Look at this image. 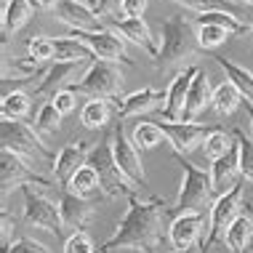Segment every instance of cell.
Returning <instances> with one entry per match:
<instances>
[{
  "label": "cell",
  "mask_w": 253,
  "mask_h": 253,
  "mask_svg": "<svg viewBox=\"0 0 253 253\" xmlns=\"http://www.w3.org/2000/svg\"><path fill=\"white\" fill-rule=\"evenodd\" d=\"M22 197H24V218H27V224H32V227H38V229H45V232H51V235H59V232L64 229L59 205L53 203L43 189H38L35 184H24Z\"/></svg>",
  "instance_id": "52a82bcc"
},
{
  "label": "cell",
  "mask_w": 253,
  "mask_h": 253,
  "mask_svg": "<svg viewBox=\"0 0 253 253\" xmlns=\"http://www.w3.org/2000/svg\"><path fill=\"white\" fill-rule=\"evenodd\" d=\"M53 61H61V64H85V61L96 59L91 53L85 43H80L78 38L72 35H64V38H56L53 40Z\"/></svg>",
  "instance_id": "603a6c76"
},
{
  "label": "cell",
  "mask_w": 253,
  "mask_h": 253,
  "mask_svg": "<svg viewBox=\"0 0 253 253\" xmlns=\"http://www.w3.org/2000/svg\"><path fill=\"white\" fill-rule=\"evenodd\" d=\"M181 187H179V195L173 200V208L179 213H203L205 208H211L216 200L213 195V184H211V173L203 168L192 166L189 160L181 157Z\"/></svg>",
  "instance_id": "3957f363"
},
{
  "label": "cell",
  "mask_w": 253,
  "mask_h": 253,
  "mask_svg": "<svg viewBox=\"0 0 253 253\" xmlns=\"http://www.w3.org/2000/svg\"><path fill=\"white\" fill-rule=\"evenodd\" d=\"M61 118H64V115H61L59 109L51 104V101H45V104L38 109V118H35V131H38V136H53V133H59Z\"/></svg>",
  "instance_id": "d590c367"
},
{
  "label": "cell",
  "mask_w": 253,
  "mask_h": 253,
  "mask_svg": "<svg viewBox=\"0 0 253 253\" xmlns=\"http://www.w3.org/2000/svg\"><path fill=\"white\" fill-rule=\"evenodd\" d=\"M64 253H96V245H93L88 232H75V235L67 237Z\"/></svg>",
  "instance_id": "f35d334b"
},
{
  "label": "cell",
  "mask_w": 253,
  "mask_h": 253,
  "mask_svg": "<svg viewBox=\"0 0 253 253\" xmlns=\"http://www.w3.org/2000/svg\"><path fill=\"white\" fill-rule=\"evenodd\" d=\"M0 141H3V149L24 157L27 163H51L56 157L51 155V149L43 144V139L38 136L35 128H30L22 120H3L0 123Z\"/></svg>",
  "instance_id": "277c9868"
},
{
  "label": "cell",
  "mask_w": 253,
  "mask_h": 253,
  "mask_svg": "<svg viewBox=\"0 0 253 253\" xmlns=\"http://www.w3.org/2000/svg\"><path fill=\"white\" fill-rule=\"evenodd\" d=\"M189 22L195 27H203V24H216V27H224V30H229L232 35H243V32H248V24H243L237 16H232V13H203V16H189Z\"/></svg>",
  "instance_id": "836d02e7"
},
{
  "label": "cell",
  "mask_w": 253,
  "mask_h": 253,
  "mask_svg": "<svg viewBox=\"0 0 253 253\" xmlns=\"http://www.w3.org/2000/svg\"><path fill=\"white\" fill-rule=\"evenodd\" d=\"M0 184H3V197L11 195V189H19L24 184H38V187H48V181L30 168V163L24 157L3 149L0 152Z\"/></svg>",
  "instance_id": "7c38bea8"
},
{
  "label": "cell",
  "mask_w": 253,
  "mask_h": 253,
  "mask_svg": "<svg viewBox=\"0 0 253 253\" xmlns=\"http://www.w3.org/2000/svg\"><path fill=\"white\" fill-rule=\"evenodd\" d=\"M59 3H61V0H35V5H38V8H43V11H56Z\"/></svg>",
  "instance_id": "f6af8a7d"
},
{
  "label": "cell",
  "mask_w": 253,
  "mask_h": 253,
  "mask_svg": "<svg viewBox=\"0 0 253 253\" xmlns=\"http://www.w3.org/2000/svg\"><path fill=\"white\" fill-rule=\"evenodd\" d=\"M200 72V67L189 64L184 67L181 72H176V78L170 80L168 91H166V104H163V120H170V123H179L184 118V104H187V93H189V85H192L195 75Z\"/></svg>",
  "instance_id": "5bb4252c"
},
{
  "label": "cell",
  "mask_w": 253,
  "mask_h": 253,
  "mask_svg": "<svg viewBox=\"0 0 253 253\" xmlns=\"http://www.w3.org/2000/svg\"><path fill=\"white\" fill-rule=\"evenodd\" d=\"M245 115H248V118H251V128H253V104H248V101H245Z\"/></svg>",
  "instance_id": "bcb514c9"
},
{
  "label": "cell",
  "mask_w": 253,
  "mask_h": 253,
  "mask_svg": "<svg viewBox=\"0 0 253 253\" xmlns=\"http://www.w3.org/2000/svg\"><path fill=\"white\" fill-rule=\"evenodd\" d=\"M245 99L243 93L237 91L235 85L229 83V80H224L221 85L213 88V99H211V109H213L216 115H221V118H227V115H232L237 107H243Z\"/></svg>",
  "instance_id": "4316f807"
},
{
  "label": "cell",
  "mask_w": 253,
  "mask_h": 253,
  "mask_svg": "<svg viewBox=\"0 0 253 253\" xmlns=\"http://www.w3.org/2000/svg\"><path fill=\"white\" fill-rule=\"evenodd\" d=\"M32 107V96L24 91H8L3 93V101H0V115L3 120H22Z\"/></svg>",
  "instance_id": "f546056e"
},
{
  "label": "cell",
  "mask_w": 253,
  "mask_h": 253,
  "mask_svg": "<svg viewBox=\"0 0 253 253\" xmlns=\"http://www.w3.org/2000/svg\"><path fill=\"white\" fill-rule=\"evenodd\" d=\"M229 38H235L229 30H224V27H216V24H203L197 27V43H200V48L211 51V48H218L221 43H227Z\"/></svg>",
  "instance_id": "8d00e7d4"
},
{
  "label": "cell",
  "mask_w": 253,
  "mask_h": 253,
  "mask_svg": "<svg viewBox=\"0 0 253 253\" xmlns=\"http://www.w3.org/2000/svg\"><path fill=\"white\" fill-rule=\"evenodd\" d=\"M237 141V155H240V173L245 181L253 184V133H245L240 128H235L232 131Z\"/></svg>",
  "instance_id": "4dcf8cb0"
},
{
  "label": "cell",
  "mask_w": 253,
  "mask_h": 253,
  "mask_svg": "<svg viewBox=\"0 0 253 253\" xmlns=\"http://www.w3.org/2000/svg\"><path fill=\"white\" fill-rule=\"evenodd\" d=\"M96 13H101V16H112V22H120L123 19V0H99Z\"/></svg>",
  "instance_id": "b9f144b4"
},
{
  "label": "cell",
  "mask_w": 253,
  "mask_h": 253,
  "mask_svg": "<svg viewBox=\"0 0 253 253\" xmlns=\"http://www.w3.org/2000/svg\"><path fill=\"white\" fill-rule=\"evenodd\" d=\"M173 3H181L184 8L195 11V16H203V13H232L237 19L243 16L240 5H235L232 0H173Z\"/></svg>",
  "instance_id": "f1b7e54d"
},
{
  "label": "cell",
  "mask_w": 253,
  "mask_h": 253,
  "mask_svg": "<svg viewBox=\"0 0 253 253\" xmlns=\"http://www.w3.org/2000/svg\"><path fill=\"white\" fill-rule=\"evenodd\" d=\"M109 139H112L115 163H118V168L123 170V176H126V179L131 181L133 187H144V184H147V176H144V166H141L139 149H136V144L126 136L120 120L115 123V128H112V133H109Z\"/></svg>",
  "instance_id": "30bf717a"
},
{
  "label": "cell",
  "mask_w": 253,
  "mask_h": 253,
  "mask_svg": "<svg viewBox=\"0 0 253 253\" xmlns=\"http://www.w3.org/2000/svg\"><path fill=\"white\" fill-rule=\"evenodd\" d=\"M248 213H251V216H253V208H251V205H248Z\"/></svg>",
  "instance_id": "681fc988"
},
{
  "label": "cell",
  "mask_w": 253,
  "mask_h": 253,
  "mask_svg": "<svg viewBox=\"0 0 253 253\" xmlns=\"http://www.w3.org/2000/svg\"><path fill=\"white\" fill-rule=\"evenodd\" d=\"M11 229H13V221H11V216L3 211V232H0V251L3 253H8L11 251Z\"/></svg>",
  "instance_id": "ee69618b"
},
{
  "label": "cell",
  "mask_w": 253,
  "mask_h": 253,
  "mask_svg": "<svg viewBox=\"0 0 253 253\" xmlns=\"http://www.w3.org/2000/svg\"><path fill=\"white\" fill-rule=\"evenodd\" d=\"M203 213H179L168 227V240L173 245V251H192L203 235Z\"/></svg>",
  "instance_id": "e0dca14e"
},
{
  "label": "cell",
  "mask_w": 253,
  "mask_h": 253,
  "mask_svg": "<svg viewBox=\"0 0 253 253\" xmlns=\"http://www.w3.org/2000/svg\"><path fill=\"white\" fill-rule=\"evenodd\" d=\"M8 253H51V251L45 248L43 243L32 240V237H19V240L11 245V251H8Z\"/></svg>",
  "instance_id": "60d3db41"
},
{
  "label": "cell",
  "mask_w": 253,
  "mask_h": 253,
  "mask_svg": "<svg viewBox=\"0 0 253 253\" xmlns=\"http://www.w3.org/2000/svg\"><path fill=\"white\" fill-rule=\"evenodd\" d=\"M157 126H160V131L166 133L168 144L173 147V152L179 157L192 155L195 149L203 147L205 139L216 131V126H197V123H184V120H179V123L160 120Z\"/></svg>",
  "instance_id": "9c48e42d"
},
{
  "label": "cell",
  "mask_w": 253,
  "mask_h": 253,
  "mask_svg": "<svg viewBox=\"0 0 253 253\" xmlns=\"http://www.w3.org/2000/svg\"><path fill=\"white\" fill-rule=\"evenodd\" d=\"M163 139H166V133L160 131L157 123H136L131 133V141L136 144V149H155Z\"/></svg>",
  "instance_id": "e575fe53"
},
{
  "label": "cell",
  "mask_w": 253,
  "mask_h": 253,
  "mask_svg": "<svg viewBox=\"0 0 253 253\" xmlns=\"http://www.w3.org/2000/svg\"><path fill=\"white\" fill-rule=\"evenodd\" d=\"M3 3H8V0H3Z\"/></svg>",
  "instance_id": "f907efd6"
},
{
  "label": "cell",
  "mask_w": 253,
  "mask_h": 253,
  "mask_svg": "<svg viewBox=\"0 0 253 253\" xmlns=\"http://www.w3.org/2000/svg\"><path fill=\"white\" fill-rule=\"evenodd\" d=\"M243 187H235L232 192L216 197L211 205V221H208V235L203 237V251H211L218 240H224V232L229 224L243 213Z\"/></svg>",
  "instance_id": "ba28073f"
},
{
  "label": "cell",
  "mask_w": 253,
  "mask_h": 253,
  "mask_svg": "<svg viewBox=\"0 0 253 253\" xmlns=\"http://www.w3.org/2000/svg\"><path fill=\"white\" fill-rule=\"evenodd\" d=\"M67 189H70L72 195H78V197H88V195H93V192H101L96 170H93L91 166H83L78 173L72 176V181L67 184Z\"/></svg>",
  "instance_id": "d6a6232c"
},
{
  "label": "cell",
  "mask_w": 253,
  "mask_h": 253,
  "mask_svg": "<svg viewBox=\"0 0 253 253\" xmlns=\"http://www.w3.org/2000/svg\"><path fill=\"white\" fill-rule=\"evenodd\" d=\"M208 173H211V184H213V195L216 197H221V195H227L232 192L235 187H240V155H237V144L232 152H227L224 157H218V160L211 163V168H208Z\"/></svg>",
  "instance_id": "2e32d148"
},
{
  "label": "cell",
  "mask_w": 253,
  "mask_h": 253,
  "mask_svg": "<svg viewBox=\"0 0 253 253\" xmlns=\"http://www.w3.org/2000/svg\"><path fill=\"white\" fill-rule=\"evenodd\" d=\"M75 93H85L88 99H104V101H115L123 88V72L118 64L112 61H101L93 59L91 67L85 70V75L80 78V83L70 85Z\"/></svg>",
  "instance_id": "8992f818"
},
{
  "label": "cell",
  "mask_w": 253,
  "mask_h": 253,
  "mask_svg": "<svg viewBox=\"0 0 253 253\" xmlns=\"http://www.w3.org/2000/svg\"><path fill=\"white\" fill-rule=\"evenodd\" d=\"M176 253H200L197 248H192V251H176Z\"/></svg>",
  "instance_id": "7dc6e473"
},
{
  "label": "cell",
  "mask_w": 253,
  "mask_h": 253,
  "mask_svg": "<svg viewBox=\"0 0 253 253\" xmlns=\"http://www.w3.org/2000/svg\"><path fill=\"white\" fill-rule=\"evenodd\" d=\"M80 64H61V61H51L48 64V72L43 75V80L38 83L35 88V96H48V101L56 96L59 91H64V85L70 88V78L78 72Z\"/></svg>",
  "instance_id": "7402d4cb"
},
{
  "label": "cell",
  "mask_w": 253,
  "mask_h": 253,
  "mask_svg": "<svg viewBox=\"0 0 253 253\" xmlns=\"http://www.w3.org/2000/svg\"><path fill=\"white\" fill-rule=\"evenodd\" d=\"M166 104V93L163 91H155V88H141V91H133V93H128V96H123V99H115L112 101V112H115V118L123 120V118H136V115H141V112H149V109H155L157 104Z\"/></svg>",
  "instance_id": "ac0fdd59"
},
{
  "label": "cell",
  "mask_w": 253,
  "mask_h": 253,
  "mask_svg": "<svg viewBox=\"0 0 253 253\" xmlns=\"http://www.w3.org/2000/svg\"><path fill=\"white\" fill-rule=\"evenodd\" d=\"M235 136L232 133H227V131H221V128H216L213 133L205 139V144H203V152H205V157H208L211 163L213 160H218V157H224L227 152H232L235 149Z\"/></svg>",
  "instance_id": "1f68e13d"
},
{
  "label": "cell",
  "mask_w": 253,
  "mask_h": 253,
  "mask_svg": "<svg viewBox=\"0 0 253 253\" xmlns=\"http://www.w3.org/2000/svg\"><path fill=\"white\" fill-rule=\"evenodd\" d=\"M30 19H32L30 0H8V3H3V43H8L11 32H19Z\"/></svg>",
  "instance_id": "d4e9b609"
},
{
  "label": "cell",
  "mask_w": 253,
  "mask_h": 253,
  "mask_svg": "<svg viewBox=\"0 0 253 253\" xmlns=\"http://www.w3.org/2000/svg\"><path fill=\"white\" fill-rule=\"evenodd\" d=\"M27 48H30V56L32 59H38V61H43V64H48V61H53V40L51 38H45V35H38V38H32L30 43H27Z\"/></svg>",
  "instance_id": "74e56055"
},
{
  "label": "cell",
  "mask_w": 253,
  "mask_h": 253,
  "mask_svg": "<svg viewBox=\"0 0 253 253\" xmlns=\"http://www.w3.org/2000/svg\"><path fill=\"white\" fill-rule=\"evenodd\" d=\"M240 3H243V5H253V0H240Z\"/></svg>",
  "instance_id": "c3c4849f"
},
{
  "label": "cell",
  "mask_w": 253,
  "mask_h": 253,
  "mask_svg": "<svg viewBox=\"0 0 253 253\" xmlns=\"http://www.w3.org/2000/svg\"><path fill=\"white\" fill-rule=\"evenodd\" d=\"M109 115H112V101H104V99H91L85 101L83 112H80V123L88 131H99L109 123Z\"/></svg>",
  "instance_id": "83f0119b"
},
{
  "label": "cell",
  "mask_w": 253,
  "mask_h": 253,
  "mask_svg": "<svg viewBox=\"0 0 253 253\" xmlns=\"http://www.w3.org/2000/svg\"><path fill=\"white\" fill-rule=\"evenodd\" d=\"M59 211H61V221H64V227H72L75 232H83L88 224L93 221V216H96V208L88 203V197H78V195H72L70 189L61 195Z\"/></svg>",
  "instance_id": "ffe728a7"
},
{
  "label": "cell",
  "mask_w": 253,
  "mask_h": 253,
  "mask_svg": "<svg viewBox=\"0 0 253 253\" xmlns=\"http://www.w3.org/2000/svg\"><path fill=\"white\" fill-rule=\"evenodd\" d=\"M216 64L224 70V75H227L229 83L243 93V99L248 101V104H253V72H248L240 64H235V61L227 59V56H216Z\"/></svg>",
  "instance_id": "484cf974"
},
{
  "label": "cell",
  "mask_w": 253,
  "mask_h": 253,
  "mask_svg": "<svg viewBox=\"0 0 253 253\" xmlns=\"http://www.w3.org/2000/svg\"><path fill=\"white\" fill-rule=\"evenodd\" d=\"M88 166L96 170L101 195H107V197H120V195L131 197L133 195L136 187L126 179V176H123V170L118 168V163H115L112 139H109V136L91 149V155H88Z\"/></svg>",
  "instance_id": "5b68a950"
},
{
  "label": "cell",
  "mask_w": 253,
  "mask_h": 253,
  "mask_svg": "<svg viewBox=\"0 0 253 253\" xmlns=\"http://www.w3.org/2000/svg\"><path fill=\"white\" fill-rule=\"evenodd\" d=\"M213 99V88H211V78L205 75L203 70L195 75L192 85H189V93H187V104H184V123H195V118L203 112L205 107L211 104Z\"/></svg>",
  "instance_id": "44dd1931"
},
{
  "label": "cell",
  "mask_w": 253,
  "mask_h": 253,
  "mask_svg": "<svg viewBox=\"0 0 253 253\" xmlns=\"http://www.w3.org/2000/svg\"><path fill=\"white\" fill-rule=\"evenodd\" d=\"M192 22L184 16H170L168 22H163L160 27V53L157 61L160 64H176V61L192 59L200 51L197 43V30H192Z\"/></svg>",
  "instance_id": "7a4b0ae2"
},
{
  "label": "cell",
  "mask_w": 253,
  "mask_h": 253,
  "mask_svg": "<svg viewBox=\"0 0 253 253\" xmlns=\"http://www.w3.org/2000/svg\"><path fill=\"white\" fill-rule=\"evenodd\" d=\"M147 11V0H123V19H141Z\"/></svg>",
  "instance_id": "7bdbcfd3"
},
{
  "label": "cell",
  "mask_w": 253,
  "mask_h": 253,
  "mask_svg": "<svg viewBox=\"0 0 253 253\" xmlns=\"http://www.w3.org/2000/svg\"><path fill=\"white\" fill-rule=\"evenodd\" d=\"M72 38H78L80 43H85L88 48H91V53L101 61H112V64H118V61H123V64H133V59L128 56L126 51V40H123L118 32L112 30H99V32H70Z\"/></svg>",
  "instance_id": "8fae6325"
},
{
  "label": "cell",
  "mask_w": 253,
  "mask_h": 253,
  "mask_svg": "<svg viewBox=\"0 0 253 253\" xmlns=\"http://www.w3.org/2000/svg\"><path fill=\"white\" fill-rule=\"evenodd\" d=\"M166 200L152 197V200H139L136 192L128 197V211L120 218L118 229L109 240L99 248V253L112 251H139L155 253L163 243V224H166Z\"/></svg>",
  "instance_id": "6da1fadb"
},
{
  "label": "cell",
  "mask_w": 253,
  "mask_h": 253,
  "mask_svg": "<svg viewBox=\"0 0 253 253\" xmlns=\"http://www.w3.org/2000/svg\"><path fill=\"white\" fill-rule=\"evenodd\" d=\"M61 24H67L72 32H99L104 30L99 13L93 8H88L83 0H61L59 8L53 11Z\"/></svg>",
  "instance_id": "9a60e30c"
},
{
  "label": "cell",
  "mask_w": 253,
  "mask_h": 253,
  "mask_svg": "<svg viewBox=\"0 0 253 253\" xmlns=\"http://www.w3.org/2000/svg\"><path fill=\"white\" fill-rule=\"evenodd\" d=\"M91 149L93 147H88L85 139L67 141V144L59 149L56 160H53V176H56V181H61L67 187V184L72 181V176L78 173L83 166H88V155H91Z\"/></svg>",
  "instance_id": "4fadbf2b"
},
{
  "label": "cell",
  "mask_w": 253,
  "mask_h": 253,
  "mask_svg": "<svg viewBox=\"0 0 253 253\" xmlns=\"http://www.w3.org/2000/svg\"><path fill=\"white\" fill-rule=\"evenodd\" d=\"M112 32H118L123 40L139 45L147 56H152L157 61V53H160V45H157V38L152 35L149 24L144 19H120V22H112Z\"/></svg>",
  "instance_id": "d6986e66"
},
{
  "label": "cell",
  "mask_w": 253,
  "mask_h": 253,
  "mask_svg": "<svg viewBox=\"0 0 253 253\" xmlns=\"http://www.w3.org/2000/svg\"><path fill=\"white\" fill-rule=\"evenodd\" d=\"M51 104L59 109L61 115H70L75 107H78V93L72 91V88H64V91H59L56 96L51 99Z\"/></svg>",
  "instance_id": "ab89813d"
},
{
  "label": "cell",
  "mask_w": 253,
  "mask_h": 253,
  "mask_svg": "<svg viewBox=\"0 0 253 253\" xmlns=\"http://www.w3.org/2000/svg\"><path fill=\"white\" fill-rule=\"evenodd\" d=\"M251 240H253V216L245 211L224 232V248H229V253H243L251 245Z\"/></svg>",
  "instance_id": "cb8c5ba5"
}]
</instances>
